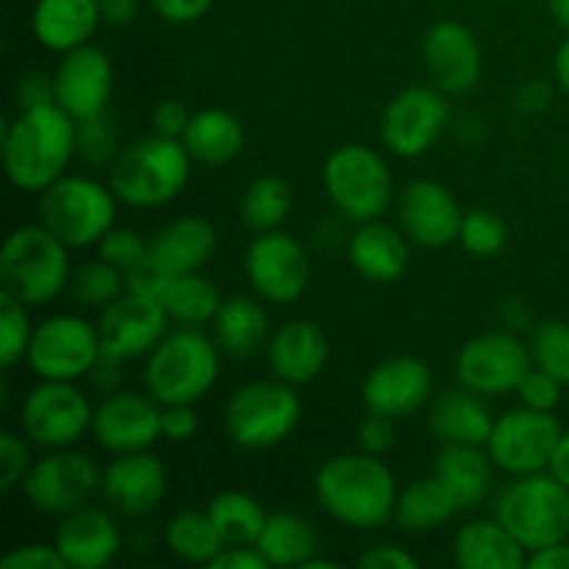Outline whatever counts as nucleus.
Segmentation results:
<instances>
[{
  "label": "nucleus",
  "instance_id": "52",
  "mask_svg": "<svg viewBox=\"0 0 569 569\" xmlns=\"http://www.w3.org/2000/svg\"><path fill=\"white\" fill-rule=\"evenodd\" d=\"M189 120H192V111L187 109L183 100L167 98L153 109V131L161 133V137L181 139L183 131H187Z\"/></svg>",
  "mask_w": 569,
  "mask_h": 569
},
{
  "label": "nucleus",
  "instance_id": "7",
  "mask_svg": "<svg viewBox=\"0 0 569 569\" xmlns=\"http://www.w3.org/2000/svg\"><path fill=\"white\" fill-rule=\"evenodd\" d=\"M495 517L533 553L569 539V489L553 472L517 476L495 500Z\"/></svg>",
  "mask_w": 569,
  "mask_h": 569
},
{
  "label": "nucleus",
  "instance_id": "53",
  "mask_svg": "<svg viewBox=\"0 0 569 569\" xmlns=\"http://www.w3.org/2000/svg\"><path fill=\"white\" fill-rule=\"evenodd\" d=\"M150 6L170 26H189L209 14L214 0H150Z\"/></svg>",
  "mask_w": 569,
  "mask_h": 569
},
{
  "label": "nucleus",
  "instance_id": "35",
  "mask_svg": "<svg viewBox=\"0 0 569 569\" xmlns=\"http://www.w3.org/2000/svg\"><path fill=\"white\" fill-rule=\"evenodd\" d=\"M256 548L270 561V567H303L320 553V537L306 517L295 511H276L267 515Z\"/></svg>",
  "mask_w": 569,
  "mask_h": 569
},
{
  "label": "nucleus",
  "instance_id": "63",
  "mask_svg": "<svg viewBox=\"0 0 569 569\" xmlns=\"http://www.w3.org/2000/svg\"><path fill=\"white\" fill-rule=\"evenodd\" d=\"M548 11L556 26L569 33V0H548Z\"/></svg>",
  "mask_w": 569,
  "mask_h": 569
},
{
  "label": "nucleus",
  "instance_id": "22",
  "mask_svg": "<svg viewBox=\"0 0 569 569\" xmlns=\"http://www.w3.org/2000/svg\"><path fill=\"white\" fill-rule=\"evenodd\" d=\"M431 367L417 356H392L372 367L361 383V400L367 411L395 417V420L417 415L431 400Z\"/></svg>",
  "mask_w": 569,
  "mask_h": 569
},
{
  "label": "nucleus",
  "instance_id": "14",
  "mask_svg": "<svg viewBox=\"0 0 569 569\" xmlns=\"http://www.w3.org/2000/svg\"><path fill=\"white\" fill-rule=\"evenodd\" d=\"M531 345L515 331H487L467 339L456 356V381L483 398H503L517 392L531 372Z\"/></svg>",
  "mask_w": 569,
  "mask_h": 569
},
{
  "label": "nucleus",
  "instance_id": "2",
  "mask_svg": "<svg viewBox=\"0 0 569 569\" xmlns=\"http://www.w3.org/2000/svg\"><path fill=\"white\" fill-rule=\"evenodd\" d=\"M76 159V120L59 103L17 111L3 133V170L20 192H44Z\"/></svg>",
  "mask_w": 569,
  "mask_h": 569
},
{
  "label": "nucleus",
  "instance_id": "12",
  "mask_svg": "<svg viewBox=\"0 0 569 569\" xmlns=\"http://www.w3.org/2000/svg\"><path fill=\"white\" fill-rule=\"evenodd\" d=\"M561 433L565 428L556 420L553 411L520 406V409L495 417L492 433L483 448L495 467L506 476H533V472L550 470Z\"/></svg>",
  "mask_w": 569,
  "mask_h": 569
},
{
  "label": "nucleus",
  "instance_id": "25",
  "mask_svg": "<svg viewBox=\"0 0 569 569\" xmlns=\"http://www.w3.org/2000/svg\"><path fill=\"white\" fill-rule=\"evenodd\" d=\"M328 356H331V348H328L326 331L311 320L283 322L267 342V365L272 376L292 387H303L320 378Z\"/></svg>",
  "mask_w": 569,
  "mask_h": 569
},
{
  "label": "nucleus",
  "instance_id": "47",
  "mask_svg": "<svg viewBox=\"0 0 569 569\" xmlns=\"http://www.w3.org/2000/svg\"><path fill=\"white\" fill-rule=\"evenodd\" d=\"M31 465L33 459L28 445L11 431L0 433V489L11 492L17 483H22V478L28 476Z\"/></svg>",
  "mask_w": 569,
  "mask_h": 569
},
{
  "label": "nucleus",
  "instance_id": "31",
  "mask_svg": "<svg viewBox=\"0 0 569 569\" xmlns=\"http://www.w3.org/2000/svg\"><path fill=\"white\" fill-rule=\"evenodd\" d=\"M211 337L222 356H231V359H253L256 353H261L272 337L270 317L261 306V298L233 295L222 300L220 311L211 320Z\"/></svg>",
  "mask_w": 569,
  "mask_h": 569
},
{
  "label": "nucleus",
  "instance_id": "30",
  "mask_svg": "<svg viewBox=\"0 0 569 569\" xmlns=\"http://www.w3.org/2000/svg\"><path fill=\"white\" fill-rule=\"evenodd\" d=\"M453 561L459 569H522L528 565V550L492 517L470 520L456 531Z\"/></svg>",
  "mask_w": 569,
  "mask_h": 569
},
{
  "label": "nucleus",
  "instance_id": "24",
  "mask_svg": "<svg viewBox=\"0 0 569 569\" xmlns=\"http://www.w3.org/2000/svg\"><path fill=\"white\" fill-rule=\"evenodd\" d=\"M53 545L67 569H103L120 553L122 537L109 511L83 506L61 517Z\"/></svg>",
  "mask_w": 569,
  "mask_h": 569
},
{
  "label": "nucleus",
  "instance_id": "18",
  "mask_svg": "<svg viewBox=\"0 0 569 569\" xmlns=\"http://www.w3.org/2000/svg\"><path fill=\"white\" fill-rule=\"evenodd\" d=\"M92 437L111 456L150 450L161 439V403L142 392H109L94 406Z\"/></svg>",
  "mask_w": 569,
  "mask_h": 569
},
{
  "label": "nucleus",
  "instance_id": "45",
  "mask_svg": "<svg viewBox=\"0 0 569 569\" xmlns=\"http://www.w3.org/2000/svg\"><path fill=\"white\" fill-rule=\"evenodd\" d=\"M98 259L109 261L117 270L131 272L150 259V239L133 228H111L98 242Z\"/></svg>",
  "mask_w": 569,
  "mask_h": 569
},
{
  "label": "nucleus",
  "instance_id": "33",
  "mask_svg": "<svg viewBox=\"0 0 569 569\" xmlns=\"http://www.w3.org/2000/svg\"><path fill=\"white\" fill-rule=\"evenodd\" d=\"M181 142L187 144L189 156L206 167H222L239 159L244 150V128L231 111L226 109H200L189 120Z\"/></svg>",
  "mask_w": 569,
  "mask_h": 569
},
{
  "label": "nucleus",
  "instance_id": "5",
  "mask_svg": "<svg viewBox=\"0 0 569 569\" xmlns=\"http://www.w3.org/2000/svg\"><path fill=\"white\" fill-rule=\"evenodd\" d=\"M3 292L26 306L53 303L72 281L70 248L42 222L17 226L0 250Z\"/></svg>",
  "mask_w": 569,
  "mask_h": 569
},
{
  "label": "nucleus",
  "instance_id": "49",
  "mask_svg": "<svg viewBox=\"0 0 569 569\" xmlns=\"http://www.w3.org/2000/svg\"><path fill=\"white\" fill-rule=\"evenodd\" d=\"M398 442V431H395V417L376 415L367 411V417L359 426V448L372 456H387Z\"/></svg>",
  "mask_w": 569,
  "mask_h": 569
},
{
  "label": "nucleus",
  "instance_id": "6",
  "mask_svg": "<svg viewBox=\"0 0 569 569\" xmlns=\"http://www.w3.org/2000/svg\"><path fill=\"white\" fill-rule=\"evenodd\" d=\"M117 194L109 183L89 176H61L39 192L37 214L48 231H53L70 250L98 248L100 239L114 228Z\"/></svg>",
  "mask_w": 569,
  "mask_h": 569
},
{
  "label": "nucleus",
  "instance_id": "51",
  "mask_svg": "<svg viewBox=\"0 0 569 569\" xmlns=\"http://www.w3.org/2000/svg\"><path fill=\"white\" fill-rule=\"evenodd\" d=\"M14 103L20 111L56 103L53 76H44V72H22L14 83Z\"/></svg>",
  "mask_w": 569,
  "mask_h": 569
},
{
  "label": "nucleus",
  "instance_id": "8",
  "mask_svg": "<svg viewBox=\"0 0 569 569\" xmlns=\"http://www.w3.org/2000/svg\"><path fill=\"white\" fill-rule=\"evenodd\" d=\"M322 189L348 222L381 220L395 198L392 170L367 144H342L322 164Z\"/></svg>",
  "mask_w": 569,
  "mask_h": 569
},
{
  "label": "nucleus",
  "instance_id": "4",
  "mask_svg": "<svg viewBox=\"0 0 569 569\" xmlns=\"http://www.w3.org/2000/svg\"><path fill=\"white\" fill-rule=\"evenodd\" d=\"M220 356L214 337L200 328L181 326L144 356V392L161 406L198 403L214 389L220 378Z\"/></svg>",
  "mask_w": 569,
  "mask_h": 569
},
{
  "label": "nucleus",
  "instance_id": "34",
  "mask_svg": "<svg viewBox=\"0 0 569 569\" xmlns=\"http://www.w3.org/2000/svg\"><path fill=\"white\" fill-rule=\"evenodd\" d=\"M459 511L461 509L453 495H450V489L433 472V476L417 478V481L406 483L400 489L392 520L406 533H431L437 528H442L445 522L453 520Z\"/></svg>",
  "mask_w": 569,
  "mask_h": 569
},
{
  "label": "nucleus",
  "instance_id": "19",
  "mask_svg": "<svg viewBox=\"0 0 569 569\" xmlns=\"http://www.w3.org/2000/svg\"><path fill=\"white\" fill-rule=\"evenodd\" d=\"M53 89L56 103L76 122L106 114L114 92V67L106 50L81 44L70 53H61L53 72Z\"/></svg>",
  "mask_w": 569,
  "mask_h": 569
},
{
  "label": "nucleus",
  "instance_id": "41",
  "mask_svg": "<svg viewBox=\"0 0 569 569\" xmlns=\"http://www.w3.org/2000/svg\"><path fill=\"white\" fill-rule=\"evenodd\" d=\"M26 309L28 306L11 295H0V365L3 370H11L28 356L33 326Z\"/></svg>",
  "mask_w": 569,
  "mask_h": 569
},
{
  "label": "nucleus",
  "instance_id": "42",
  "mask_svg": "<svg viewBox=\"0 0 569 569\" xmlns=\"http://www.w3.org/2000/svg\"><path fill=\"white\" fill-rule=\"evenodd\" d=\"M506 242H509V228L500 220L495 211L487 209H472L465 211L459 231V244L470 256L478 259H492V256L503 253Z\"/></svg>",
  "mask_w": 569,
  "mask_h": 569
},
{
  "label": "nucleus",
  "instance_id": "62",
  "mask_svg": "<svg viewBox=\"0 0 569 569\" xmlns=\"http://www.w3.org/2000/svg\"><path fill=\"white\" fill-rule=\"evenodd\" d=\"M553 72H556V81H559V89L569 98V37L559 44V50H556Z\"/></svg>",
  "mask_w": 569,
  "mask_h": 569
},
{
  "label": "nucleus",
  "instance_id": "48",
  "mask_svg": "<svg viewBox=\"0 0 569 569\" xmlns=\"http://www.w3.org/2000/svg\"><path fill=\"white\" fill-rule=\"evenodd\" d=\"M0 569H67V561L61 559L56 545L31 542L11 548L0 559Z\"/></svg>",
  "mask_w": 569,
  "mask_h": 569
},
{
  "label": "nucleus",
  "instance_id": "15",
  "mask_svg": "<svg viewBox=\"0 0 569 569\" xmlns=\"http://www.w3.org/2000/svg\"><path fill=\"white\" fill-rule=\"evenodd\" d=\"M453 126L448 94L431 87H409L395 94L381 117V142L400 159H420Z\"/></svg>",
  "mask_w": 569,
  "mask_h": 569
},
{
  "label": "nucleus",
  "instance_id": "27",
  "mask_svg": "<svg viewBox=\"0 0 569 569\" xmlns=\"http://www.w3.org/2000/svg\"><path fill=\"white\" fill-rule=\"evenodd\" d=\"M217 250V228L203 217H178L150 239V264L161 276L200 272Z\"/></svg>",
  "mask_w": 569,
  "mask_h": 569
},
{
  "label": "nucleus",
  "instance_id": "28",
  "mask_svg": "<svg viewBox=\"0 0 569 569\" xmlns=\"http://www.w3.org/2000/svg\"><path fill=\"white\" fill-rule=\"evenodd\" d=\"M495 417L483 395L467 387L437 395L428 409V428L439 445H487Z\"/></svg>",
  "mask_w": 569,
  "mask_h": 569
},
{
  "label": "nucleus",
  "instance_id": "21",
  "mask_svg": "<svg viewBox=\"0 0 569 569\" xmlns=\"http://www.w3.org/2000/svg\"><path fill=\"white\" fill-rule=\"evenodd\" d=\"M398 220L409 242L417 248L439 250L459 242L465 211L445 183L417 178L400 192Z\"/></svg>",
  "mask_w": 569,
  "mask_h": 569
},
{
  "label": "nucleus",
  "instance_id": "46",
  "mask_svg": "<svg viewBox=\"0 0 569 569\" xmlns=\"http://www.w3.org/2000/svg\"><path fill=\"white\" fill-rule=\"evenodd\" d=\"M561 389L565 383L556 381L553 376H548L545 370L539 367H531L522 383L517 387V398H520L522 406L528 409H537V411H556L561 403Z\"/></svg>",
  "mask_w": 569,
  "mask_h": 569
},
{
  "label": "nucleus",
  "instance_id": "59",
  "mask_svg": "<svg viewBox=\"0 0 569 569\" xmlns=\"http://www.w3.org/2000/svg\"><path fill=\"white\" fill-rule=\"evenodd\" d=\"M500 320H503L509 331H526L528 322H531V309L522 300L509 298L500 303Z\"/></svg>",
  "mask_w": 569,
  "mask_h": 569
},
{
  "label": "nucleus",
  "instance_id": "44",
  "mask_svg": "<svg viewBox=\"0 0 569 569\" xmlns=\"http://www.w3.org/2000/svg\"><path fill=\"white\" fill-rule=\"evenodd\" d=\"M120 150L114 122L106 114L76 122V156L83 164L103 170V167H111Z\"/></svg>",
  "mask_w": 569,
  "mask_h": 569
},
{
  "label": "nucleus",
  "instance_id": "17",
  "mask_svg": "<svg viewBox=\"0 0 569 569\" xmlns=\"http://www.w3.org/2000/svg\"><path fill=\"white\" fill-rule=\"evenodd\" d=\"M170 322V315L159 298L126 292L111 306L100 309L98 331L103 361L126 365V361L142 359L167 337Z\"/></svg>",
  "mask_w": 569,
  "mask_h": 569
},
{
  "label": "nucleus",
  "instance_id": "43",
  "mask_svg": "<svg viewBox=\"0 0 569 569\" xmlns=\"http://www.w3.org/2000/svg\"><path fill=\"white\" fill-rule=\"evenodd\" d=\"M533 367L569 387V322L548 320L531 337Z\"/></svg>",
  "mask_w": 569,
  "mask_h": 569
},
{
  "label": "nucleus",
  "instance_id": "64",
  "mask_svg": "<svg viewBox=\"0 0 569 569\" xmlns=\"http://www.w3.org/2000/svg\"><path fill=\"white\" fill-rule=\"evenodd\" d=\"M337 567H339L337 561H328V559H320V556H315V559L306 561L300 569H337Z\"/></svg>",
  "mask_w": 569,
  "mask_h": 569
},
{
  "label": "nucleus",
  "instance_id": "10",
  "mask_svg": "<svg viewBox=\"0 0 569 569\" xmlns=\"http://www.w3.org/2000/svg\"><path fill=\"white\" fill-rule=\"evenodd\" d=\"M39 381H81L103 361L98 322L81 315H50L33 326L26 356Z\"/></svg>",
  "mask_w": 569,
  "mask_h": 569
},
{
  "label": "nucleus",
  "instance_id": "13",
  "mask_svg": "<svg viewBox=\"0 0 569 569\" xmlns=\"http://www.w3.org/2000/svg\"><path fill=\"white\" fill-rule=\"evenodd\" d=\"M103 481V470L76 448L48 450L22 478V495L42 515L64 517L83 509Z\"/></svg>",
  "mask_w": 569,
  "mask_h": 569
},
{
  "label": "nucleus",
  "instance_id": "55",
  "mask_svg": "<svg viewBox=\"0 0 569 569\" xmlns=\"http://www.w3.org/2000/svg\"><path fill=\"white\" fill-rule=\"evenodd\" d=\"M270 561L259 553L256 545H226L211 561L209 569H267Z\"/></svg>",
  "mask_w": 569,
  "mask_h": 569
},
{
  "label": "nucleus",
  "instance_id": "38",
  "mask_svg": "<svg viewBox=\"0 0 569 569\" xmlns=\"http://www.w3.org/2000/svg\"><path fill=\"white\" fill-rule=\"evenodd\" d=\"M206 511H209L211 522L226 539V545H256L267 522L264 506L253 495L239 492V489L214 495Z\"/></svg>",
  "mask_w": 569,
  "mask_h": 569
},
{
  "label": "nucleus",
  "instance_id": "61",
  "mask_svg": "<svg viewBox=\"0 0 569 569\" xmlns=\"http://www.w3.org/2000/svg\"><path fill=\"white\" fill-rule=\"evenodd\" d=\"M548 472H553V476L559 478V481L569 489V431L561 433L559 448H556L553 461H550V470Z\"/></svg>",
  "mask_w": 569,
  "mask_h": 569
},
{
  "label": "nucleus",
  "instance_id": "60",
  "mask_svg": "<svg viewBox=\"0 0 569 569\" xmlns=\"http://www.w3.org/2000/svg\"><path fill=\"white\" fill-rule=\"evenodd\" d=\"M453 131L456 137L461 139V142L467 144H478L483 137H487V126H483V120L478 114H461L459 120H453Z\"/></svg>",
  "mask_w": 569,
  "mask_h": 569
},
{
  "label": "nucleus",
  "instance_id": "23",
  "mask_svg": "<svg viewBox=\"0 0 569 569\" xmlns=\"http://www.w3.org/2000/svg\"><path fill=\"white\" fill-rule=\"evenodd\" d=\"M100 492L126 517H144L167 492V470L150 450L114 456L103 467Z\"/></svg>",
  "mask_w": 569,
  "mask_h": 569
},
{
  "label": "nucleus",
  "instance_id": "40",
  "mask_svg": "<svg viewBox=\"0 0 569 569\" xmlns=\"http://www.w3.org/2000/svg\"><path fill=\"white\" fill-rule=\"evenodd\" d=\"M70 289L76 303L83 309H106L126 295V272L103 259L89 261L72 272Z\"/></svg>",
  "mask_w": 569,
  "mask_h": 569
},
{
  "label": "nucleus",
  "instance_id": "32",
  "mask_svg": "<svg viewBox=\"0 0 569 569\" xmlns=\"http://www.w3.org/2000/svg\"><path fill=\"white\" fill-rule=\"evenodd\" d=\"M495 461L483 445H442L433 472L456 498L461 511H472L489 498L495 483Z\"/></svg>",
  "mask_w": 569,
  "mask_h": 569
},
{
  "label": "nucleus",
  "instance_id": "57",
  "mask_svg": "<svg viewBox=\"0 0 569 569\" xmlns=\"http://www.w3.org/2000/svg\"><path fill=\"white\" fill-rule=\"evenodd\" d=\"M100 20L111 28H126L137 20L139 0H98Z\"/></svg>",
  "mask_w": 569,
  "mask_h": 569
},
{
  "label": "nucleus",
  "instance_id": "20",
  "mask_svg": "<svg viewBox=\"0 0 569 569\" xmlns=\"http://www.w3.org/2000/svg\"><path fill=\"white\" fill-rule=\"evenodd\" d=\"M422 64L445 94H465L483 76V56L476 33L456 20H439L422 37Z\"/></svg>",
  "mask_w": 569,
  "mask_h": 569
},
{
  "label": "nucleus",
  "instance_id": "16",
  "mask_svg": "<svg viewBox=\"0 0 569 569\" xmlns=\"http://www.w3.org/2000/svg\"><path fill=\"white\" fill-rule=\"evenodd\" d=\"M309 250L287 231H264L244 250V276L256 298L272 306H289L311 287Z\"/></svg>",
  "mask_w": 569,
  "mask_h": 569
},
{
  "label": "nucleus",
  "instance_id": "58",
  "mask_svg": "<svg viewBox=\"0 0 569 569\" xmlns=\"http://www.w3.org/2000/svg\"><path fill=\"white\" fill-rule=\"evenodd\" d=\"M531 569H569V542H556L548 548H539L528 553V565Z\"/></svg>",
  "mask_w": 569,
  "mask_h": 569
},
{
  "label": "nucleus",
  "instance_id": "39",
  "mask_svg": "<svg viewBox=\"0 0 569 569\" xmlns=\"http://www.w3.org/2000/svg\"><path fill=\"white\" fill-rule=\"evenodd\" d=\"M292 211V187L278 176H259L242 194L239 214L256 233L278 231Z\"/></svg>",
  "mask_w": 569,
  "mask_h": 569
},
{
  "label": "nucleus",
  "instance_id": "11",
  "mask_svg": "<svg viewBox=\"0 0 569 569\" xmlns=\"http://www.w3.org/2000/svg\"><path fill=\"white\" fill-rule=\"evenodd\" d=\"M94 406L76 381H39L22 398L20 428L42 450L76 448L92 431Z\"/></svg>",
  "mask_w": 569,
  "mask_h": 569
},
{
  "label": "nucleus",
  "instance_id": "29",
  "mask_svg": "<svg viewBox=\"0 0 569 569\" xmlns=\"http://www.w3.org/2000/svg\"><path fill=\"white\" fill-rule=\"evenodd\" d=\"M100 22L98 0H37L31 11L33 39L53 53L89 44Z\"/></svg>",
  "mask_w": 569,
  "mask_h": 569
},
{
  "label": "nucleus",
  "instance_id": "50",
  "mask_svg": "<svg viewBox=\"0 0 569 569\" xmlns=\"http://www.w3.org/2000/svg\"><path fill=\"white\" fill-rule=\"evenodd\" d=\"M200 431V417L192 403L161 406V439L167 442H189Z\"/></svg>",
  "mask_w": 569,
  "mask_h": 569
},
{
  "label": "nucleus",
  "instance_id": "37",
  "mask_svg": "<svg viewBox=\"0 0 569 569\" xmlns=\"http://www.w3.org/2000/svg\"><path fill=\"white\" fill-rule=\"evenodd\" d=\"M164 545L176 559L187 561V565L209 567L217 559V553L226 548V539L220 537L217 526L211 522L209 511L187 509L167 520Z\"/></svg>",
  "mask_w": 569,
  "mask_h": 569
},
{
  "label": "nucleus",
  "instance_id": "26",
  "mask_svg": "<svg viewBox=\"0 0 569 569\" xmlns=\"http://www.w3.org/2000/svg\"><path fill=\"white\" fill-rule=\"evenodd\" d=\"M350 267L372 283L400 281L409 270V237L383 220L359 222L345 244Z\"/></svg>",
  "mask_w": 569,
  "mask_h": 569
},
{
  "label": "nucleus",
  "instance_id": "54",
  "mask_svg": "<svg viewBox=\"0 0 569 569\" xmlns=\"http://www.w3.org/2000/svg\"><path fill=\"white\" fill-rule=\"evenodd\" d=\"M361 569H417L420 561L400 545H376L359 559Z\"/></svg>",
  "mask_w": 569,
  "mask_h": 569
},
{
  "label": "nucleus",
  "instance_id": "56",
  "mask_svg": "<svg viewBox=\"0 0 569 569\" xmlns=\"http://www.w3.org/2000/svg\"><path fill=\"white\" fill-rule=\"evenodd\" d=\"M515 106L522 114H542L553 106V87L548 81H539V78L520 83L515 92Z\"/></svg>",
  "mask_w": 569,
  "mask_h": 569
},
{
  "label": "nucleus",
  "instance_id": "3",
  "mask_svg": "<svg viewBox=\"0 0 569 569\" xmlns=\"http://www.w3.org/2000/svg\"><path fill=\"white\" fill-rule=\"evenodd\" d=\"M192 156L181 139L150 137L126 144L109 167V187L131 209H159L172 203L192 176Z\"/></svg>",
  "mask_w": 569,
  "mask_h": 569
},
{
  "label": "nucleus",
  "instance_id": "1",
  "mask_svg": "<svg viewBox=\"0 0 569 569\" xmlns=\"http://www.w3.org/2000/svg\"><path fill=\"white\" fill-rule=\"evenodd\" d=\"M315 495L331 520L359 531L387 526L398 503V481L383 456L339 453L317 470Z\"/></svg>",
  "mask_w": 569,
  "mask_h": 569
},
{
  "label": "nucleus",
  "instance_id": "9",
  "mask_svg": "<svg viewBox=\"0 0 569 569\" xmlns=\"http://www.w3.org/2000/svg\"><path fill=\"white\" fill-rule=\"evenodd\" d=\"M303 403L292 383L272 376L270 381H250L228 398L222 409L226 433L244 450H267L287 442L298 428Z\"/></svg>",
  "mask_w": 569,
  "mask_h": 569
},
{
  "label": "nucleus",
  "instance_id": "36",
  "mask_svg": "<svg viewBox=\"0 0 569 569\" xmlns=\"http://www.w3.org/2000/svg\"><path fill=\"white\" fill-rule=\"evenodd\" d=\"M161 306L170 315L172 322L189 328H200L220 311L222 295L211 278L200 276V272H187V276L167 278L164 287L159 292Z\"/></svg>",
  "mask_w": 569,
  "mask_h": 569
}]
</instances>
